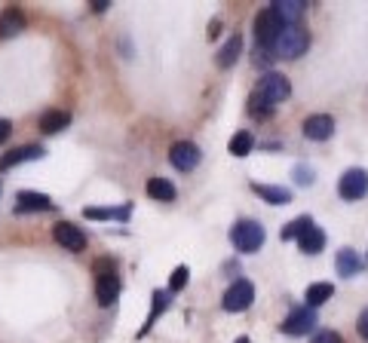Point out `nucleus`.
I'll use <instances>...</instances> for the list:
<instances>
[{
    "label": "nucleus",
    "mask_w": 368,
    "mask_h": 343,
    "mask_svg": "<svg viewBox=\"0 0 368 343\" xmlns=\"http://www.w3.org/2000/svg\"><path fill=\"white\" fill-rule=\"evenodd\" d=\"M83 215L92 221H129V206L120 208H83Z\"/></svg>",
    "instance_id": "23"
},
{
    "label": "nucleus",
    "mask_w": 368,
    "mask_h": 343,
    "mask_svg": "<svg viewBox=\"0 0 368 343\" xmlns=\"http://www.w3.org/2000/svg\"><path fill=\"white\" fill-rule=\"evenodd\" d=\"M252 300H255V285H252L249 279H236V282L224 291V310L227 313H243V310L252 307Z\"/></svg>",
    "instance_id": "5"
},
{
    "label": "nucleus",
    "mask_w": 368,
    "mask_h": 343,
    "mask_svg": "<svg viewBox=\"0 0 368 343\" xmlns=\"http://www.w3.org/2000/svg\"><path fill=\"white\" fill-rule=\"evenodd\" d=\"M313 181H316V172H313L310 166H295V184L310 187Z\"/></svg>",
    "instance_id": "28"
},
{
    "label": "nucleus",
    "mask_w": 368,
    "mask_h": 343,
    "mask_svg": "<svg viewBox=\"0 0 368 343\" xmlns=\"http://www.w3.org/2000/svg\"><path fill=\"white\" fill-rule=\"evenodd\" d=\"M240 52H243V37L233 34L224 46H221V52H218V68H230L236 59H240Z\"/></svg>",
    "instance_id": "22"
},
{
    "label": "nucleus",
    "mask_w": 368,
    "mask_h": 343,
    "mask_svg": "<svg viewBox=\"0 0 368 343\" xmlns=\"http://www.w3.org/2000/svg\"><path fill=\"white\" fill-rule=\"evenodd\" d=\"M199 147L194 142H178V144H172V151H169V162H172L178 172H194L199 166Z\"/></svg>",
    "instance_id": "9"
},
{
    "label": "nucleus",
    "mask_w": 368,
    "mask_h": 343,
    "mask_svg": "<svg viewBox=\"0 0 368 343\" xmlns=\"http://www.w3.org/2000/svg\"><path fill=\"white\" fill-rule=\"evenodd\" d=\"M15 208H19V212H49L52 199L37 190H22L19 197H15Z\"/></svg>",
    "instance_id": "13"
},
{
    "label": "nucleus",
    "mask_w": 368,
    "mask_h": 343,
    "mask_svg": "<svg viewBox=\"0 0 368 343\" xmlns=\"http://www.w3.org/2000/svg\"><path fill=\"white\" fill-rule=\"evenodd\" d=\"M249 111L255 114V116H270V111H273V107H267L261 98H255V96H252V105H249Z\"/></svg>",
    "instance_id": "30"
},
{
    "label": "nucleus",
    "mask_w": 368,
    "mask_h": 343,
    "mask_svg": "<svg viewBox=\"0 0 368 343\" xmlns=\"http://www.w3.org/2000/svg\"><path fill=\"white\" fill-rule=\"evenodd\" d=\"M307 303L304 307H310V310H316V307H322L328 298H335V285L332 282H313L310 288H307Z\"/></svg>",
    "instance_id": "18"
},
{
    "label": "nucleus",
    "mask_w": 368,
    "mask_h": 343,
    "mask_svg": "<svg viewBox=\"0 0 368 343\" xmlns=\"http://www.w3.org/2000/svg\"><path fill=\"white\" fill-rule=\"evenodd\" d=\"M282 28H286V25H282V19L270 10V6H267V10H261L258 19H255V46H258V49H264V52H270V46H273L276 37H279Z\"/></svg>",
    "instance_id": "4"
},
{
    "label": "nucleus",
    "mask_w": 368,
    "mask_h": 343,
    "mask_svg": "<svg viewBox=\"0 0 368 343\" xmlns=\"http://www.w3.org/2000/svg\"><path fill=\"white\" fill-rule=\"evenodd\" d=\"M332 132H335V120L328 114H313L304 120V135L310 142H325V138H332Z\"/></svg>",
    "instance_id": "10"
},
{
    "label": "nucleus",
    "mask_w": 368,
    "mask_h": 343,
    "mask_svg": "<svg viewBox=\"0 0 368 343\" xmlns=\"http://www.w3.org/2000/svg\"><path fill=\"white\" fill-rule=\"evenodd\" d=\"M230 239H233V245L240 248L243 254H252V252H258V248L264 245L267 233L258 221H236L233 230H230Z\"/></svg>",
    "instance_id": "3"
},
{
    "label": "nucleus",
    "mask_w": 368,
    "mask_h": 343,
    "mask_svg": "<svg viewBox=\"0 0 368 343\" xmlns=\"http://www.w3.org/2000/svg\"><path fill=\"white\" fill-rule=\"evenodd\" d=\"M22 28H25L22 10H3V15H0V37H13V34H19Z\"/></svg>",
    "instance_id": "20"
},
{
    "label": "nucleus",
    "mask_w": 368,
    "mask_h": 343,
    "mask_svg": "<svg viewBox=\"0 0 368 343\" xmlns=\"http://www.w3.org/2000/svg\"><path fill=\"white\" fill-rule=\"evenodd\" d=\"M298 245H301L304 254H319L322 248H325V233H322L316 224H310V227L298 236Z\"/></svg>",
    "instance_id": "17"
},
{
    "label": "nucleus",
    "mask_w": 368,
    "mask_h": 343,
    "mask_svg": "<svg viewBox=\"0 0 368 343\" xmlns=\"http://www.w3.org/2000/svg\"><path fill=\"white\" fill-rule=\"evenodd\" d=\"M236 343H249V337H240V340H236Z\"/></svg>",
    "instance_id": "36"
},
{
    "label": "nucleus",
    "mask_w": 368,
    "mask_h": 343,
    "mask_svg": "<svg viewBox=\"0 0 368 343\" xmlns=\"http://www.w3.org/2000/svg\"><path fill=\"white\" fill-rule=\"evenodd\" d=\"M337 193H341V199H347V202L362 199L365 193H368V172L365 169H347L341 175Z\"/></svg>",
    "instance_id": "6"
},
{
    "label": "nucleus",
    "mask_w": 368,
    "mask_h": 343,
    "mask_svg": "<svg viewBox=\"0 0 368 343\" xmlns=\"http://www.w3.org/2000/svg\"><path fill=\"white\" fill-rule=\"evenodd\" d=\"M71 123V114L68 111H46L43 116H40V129L46 132V135H52V132H61Z\"/></svg>",
    "instance_id": "21"
},
{
    "label": "nucleus",
    "mask_w": 368,
    "mask_h": 343,
    "mask_svg": "<svg viewBox=\"0 0 368 343\" xmlns=\"http://www.w3.org/2000/svg\"><path fill=\"white\" fill-rule=\"evenodd\" d=\"M227 147H230L233 157H249V153L255 151V138H252V132H236Z\"/></svg>",
    "instance_id": "25"
},
{
    "label": "nucleus",
    "mask_w": 368,
    "mask_h": 343,
    "mask_svg": "<svg viewBox=\"0 0 368 343\" xmlns=\"http://www.w3.org/2000/svg\"><path fill=\"white\" fill-rule=\"evenodd\" d=\"M187 279H190V270L187 267H175L172 276H169V291H181V288L187 285Z\"/></svg>",
    "instance_id": "27"
},
{
    "label": "nucleus",
    "mask_w": 368,
    "mask_h": 343,
    "mask_svg": "<svg viewBox=\"0 0 368 343\" xmlns=\"http://www.w3.org/2000/svg\"><path fill=\"white\" fill-rule=\"evenodd\" d=\"M313 328H316V310L310 307H295L286 322H282V334H289V337H304Z\"/></svg>",
    "instance_id": "7"
},
{
    "label": "nucleus",
    "mask_w": 368,
    "mask_h": 343,
    "mask_svg": "<svg viewBox=\"0 0 368 343\" xmlns=\"http://www.w3.org/2000/svg\"><path fill=\"white\" fill-rule=\"evenodd\" d=\"M218 31H221V22H212V28H209V37H218Z\"/></svg>",
    "instance_id": "35"
},
{
    "label": "nucleus",
    "mask_w": 368,
    "mask_h": 343,
    "mask_svg": "<svg viewBox=\"0 0 368 343\" xmlns=\"http://www.w3.org/2000/svg\"><path fill=\"white\" fill-rule=\"evenodd\" d=\"M310 343H344V337L337 331H319V334H313Z\"/></svg>",
    "instance_id": "29"
},
{
    "label": "nucleus",
    "mask_w": 368,
    "mask_h": 343,
    "mask_svg": "<svg viewBox=\"0 0 368 343\" xmlns=\"http://www.w3.org/2000/svg\"><path fill=\"white\" fill-rule=\"evenodd\" d=\"M10 132H13V126H10V120H3V116H0V144L6 142V138H10Z\"/></svg>",
    "instance_id": "32"
},
{
    "label": "nucleus",
    "mask_w": 368,
    "mask_h": 343,
    "mask_svg": "<svg viewBox=\"0 0 368 343\" xmlns=\"http://www.w3.org/2000/svg\"><path fill=\"white\" fill-rule=\"evenodd\" d=\"M92 270H95V276H107V273H114V261L111 257H98Z\"/></svg>",
    "instance_id": "31"
},
{
    "label": "nucleus",
    "mask_w": 368,
    "mask_h": 343,
    "mask_svg": "<svg viewBox=\"0 0 368 343\" xmlns=\"http://www.w3.org/2000/svg\"><path fill=\"white\" fill-rule=\"evenodd\" d=\"M307 46H310V34H307V28L301 25H286L279 31V37L273 40L270 46V56L273 59H298L307 52Z\"/></svg>",
    "instance_id": "1"
},
{
    "label": "nucleus",
    "mask_w": 368,
    "mask_h": 343,
    "mask_svg": "<svg viewBox=\"0 0 368 343\" xmlns=\"http://www.w3.org/2000/svg\"><path fill=\"white\" fill-rule=\"evenodd\" d=\"M252 96L261 98L267 107H276V105H282V101H289V96H291V83H289L286 74L270 71V74H264V77L258 80V89L252 92Z\"/></svg>",
    "instance_id": "2"
},
{
    "label": "nucleus",
    "mask_w": 368,
    "mask_h": 343,
    "mask_svg": "<svg viewBox=\"0 0 368 343\" xmlns=\"http://www.w3.org/2000/svg\"><path fill=\"white\" fill-rule=\"evenodd\" d=\"M359 334L368 340V310H362V316H359Z\"/></svg>",
    "instance_id": "33"
},
{
    "label": "nucleus",
    "mask_w": 368,
    "mask_h": 343,
    "mask_svg": "<svg viewBox=\"0 0 368 343\" xmlns=\"http://www.w3.org/2000/svg\"><path fill=\"white\" fill-rule=\"evenodd\" d=\"M169 294H172V291H153V303H151V313H148V322H144L141 334H148V331L153 328V322H157V316H160V313H166L169 300H172Z\"/></svg>",
    "instance_id": "24"
},
{
    "label": "nucleus",
    "mask_w": 368,
    "mask_h": 343,
    "mask_svg": "<svg viewBox=\"0 0 368 343\" xmlns=\"http://www.w3.org/2000/svg\"><path fill=\"white\" fill-rule=\"evenodd\" d=\"M313 224V218L310 215H301V218H295V221L289 224V227H282V239H298L301 233L307 230Z\"/></svg>",
    "instance_id": "26"
},
{
    "label": "nucleus",
    "mask_w": 368,
    "mask_h": 343,
    "mask_svg": "<svg viewBox=\"0 0 368 343\" xmlns=\"http://www.w3.org/2000/svg\"><path fill=\"white\" fill-rule=\"evenodd\" d=\"M144 190H148L151 199H160V202H172L175 199V184L166 181V178H151V181L144 184Z\"/></svg>",
    "instance_id": "19"
},
{
    "label": "nucleus",
    "mask_w": 368,
    "mask_h": 343,
    "mask_svg": "<svg viewBox=\"0 0 368 343\" xmlns=\"http://www.w3.org/2000/svg\"><path fill=\"white\" fill-rule=\"evenodd\" d=\"M120 294V276L117 273H107V276H95V298L102 307H111Z\"/></svg>",
    "instance_id": "12"
},
{
    "label": "nucleus",
    "mask_w": 368,
    "mask_h": 343,
    "mask_svg": "<svg viewBox=\"0 0 368 343\" xmlns=\"http://www.w3.org/2000/svg\"><path fill=\"white\" fill-rule=\"evenodd\" d=\"M46 151L40 144H25V147H15V151L3 153L0 157V169H13V166H22V162H31V160H43Z\"/></svg>",
    "instance_id": "11"
},
{
    "label": "nucleus",
    "mask_w": 368,
    "mask_h": 343,
    "mask_svg": "<svg viewBox=\"0 0 368 343\" xmlns=\"http://www.w3.org/2000/svg\"><path fill=\"white\" fill-rule=\"evenodd\" d=\"M270 10L282 19V25H298V19L304 15L307 3H301V0H276Z\"/></svg>",
    "instance_id": "15"
},
{
    "label": "nucleus",
    "mask_w": 368,
    "mask_h": 343,
    "mask_svg": "<svg viewBox=\"0 0 368 343\" xmlns=\"http://www.w3.org/2000/svg\"><path fill=\"white\" fill-rule=\"evenodd\" d=\"M52 239H56L61 248H68V252H83V248H86V233L71 221H59L56 227H52Z\"/></svg>",
    "instance_id": "8"
},
{
    "label": "nucleus",
    "mask_w": 368,
    "mask_h": 343,
    "mask_svg": "<svg viewBox=\"0 0 368 343\" xmlns=\"http://www.w3.org/2000/svg\"><path fill=\"white\" fill-rule=\"evenodd\" d=\"M252 190L258 193L261 199H267L270 206H286V202H291V190L289 187H279V184H252Z\"/></svg>",
    "instance_id": "16"
},
{
    "label": "nucleus",
    "mask_w": 368,
    "mask_h": 343,
    "mask_svg": "<svg viewBox=\"0 0 368 343\" xmlns=\"http://www.w3.org/2000/svg\"><path fill=\"white\" fill-rule=\"evenodd\" d=\"M92 10H95V13H105V10H107V0H92Z\"/></svg>",
    "instance_id": "34"
},
{
    "label": "nucleus",
    "mask_w": 368,
    "mask_h": 343,
    "mask_svg": "<svg viewBox=\"0 0 368 343\" xmlns=\"http://www.w3.org/2000/svg\"><path fill=\"white\" fill-rule=\"evenodd\" d=\"M335 264H337V273H341V276H347V279L350 276H359V273L365 270V261L353 252V248H341L337 257H335Z\"/></svg>",
    "instance_id": "14"
}]
</instances>
